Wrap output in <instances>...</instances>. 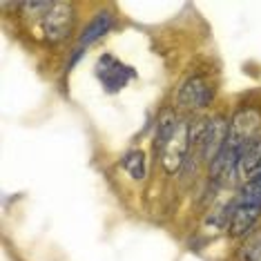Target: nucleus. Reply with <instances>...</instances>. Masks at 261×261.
Here are the masks:
<instances>
[{
	"label": "nucleus",
	"mask_w": 261,
	"mask_h": 261,
	"mask_svg": "<svg viewBox=\"0 0 261 261\" xmlns=\"http://www.w3.org/2000/svg\"><path fill=\"white\" fill-rule=\"evenodd\" d=\"M74 29V5L51 3L49 9L40 16V34L47 43H61Z\"/></svg>",
	"instance_id": "1"
},
{
	"label": "nucleus",
	"mask_w": 261,
	"mask_h": 261,
	"mask_svg": "<svg viewBox=\"0 0 261 261\" xmlns=\"http://www.w3.org/2000/svg\"><path fill=\"white\" fill-rule=\"evenodd\" d=\"M114 25H116V20H114V16H112L110 11H98V14L94 16V18L87 22L85 27H83V32H81L79 40H76L74 54H72V58H69V65H67V67H72V65L79 61L81 54H83V51H85L90 45H94L96 40H100L103 36H108L112 29H114Z\"/></svg>",
	"instance_id": "4"
},
{
	"label": "nucleus",
	"mask_w": 261,
	"mask_h": 261,
	"mask_svg": "<svg viewBox=\"0 0 261 261\" xmlns=\"http://www.w3.org/2000/svg\"><path fill=\"white\" fill-rule=\"evenodd\" d=\"M121 165H123V170H125L134 181H143L145 179V174H147V161H145V154L141 152V150L127 152L125 156L121 159Z\"/></svg>",
	"instance_id": "7"
},
{
	"label": "nucleus",
	"mask_w": 261,
	"mask_h": 261,
	"mask_svg": "<svg viewBox=\"0 0 261 261\" xmlns=\"http://www.w3.org/2000/svg\"><path fill=\"white\" fill-rule=\"evenodd\" d=\"M134 76H136L134 69L123 61H118L114 54H103L96 63V79L100 81L103 90L110 94L121 92Z\"/></svg>",
	"instance_id": "2"
},
{
	"label": "nucleus",
	"mask_w": 261,
	"mask_h": 261,
	"mask_svg": "<svg viewBox=\"0 0 261 261\" xmlns=\"http://www.w3.org/2000/svg\"><path fill=\"white\" fill-rule=\"evenodd\" d=\"M190 145H192V139H190V125L186 121H181L179 129L174 132V136L170 139V143L163 147V168L170 172V174H174L176 170L183 165L188 156V150Z\"/></svg>",
	"instance_id": "5"
},
{
	"label": "nucleus",
	"mask_w": 261,
	"mask_h": 261,
	"mask_svg": "<svg viewBox=\"0 0 261 261\" xmlns=\"http://www.w3.org/2000/svg\"><path fill=\"white\" fill-rule=\"evenodd\" d=\"M239 261H261V232L250 234L241 243L239 252H237Z\"/></svg>",
	"instance_id": "8"
},
{
	"label": "nucleus",
	"mask_w": 261,
	"mask_h": 261,
	"mask_svg": "<svg viewBox=\"0 0 261 261\" xmlns=\"http://www.w3.org/2000/svg\"><path fill=\"white\" fill-rule=\"evenodd\" d=\"M212 98H215V87L203 76H190L181 85V90L176 92V105L186 110L207 108Z\"/></svg>",
	"instance_id": "3"
},
{
	"label": "nucleus",
	"mask_w": 261,
	"mask_h": 261,
	"mask_svg": "<svg viewBox=\"0 0 261 261\" xmlns=\"http://www.w3.org/2000/svg\"><path fill=\"white\" fill-rule=\"evenodd\" d=\"M181 121L179 116L174 114L172 110H163L156 118V134H154V150L163 152V147L170 143V139L174 136V132L179 129Z\"/></svg>",
	"instance_id": "6"
}]
</instances>
